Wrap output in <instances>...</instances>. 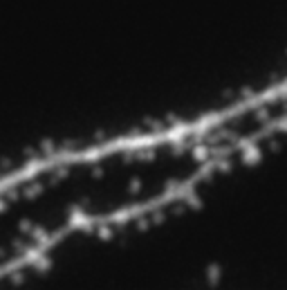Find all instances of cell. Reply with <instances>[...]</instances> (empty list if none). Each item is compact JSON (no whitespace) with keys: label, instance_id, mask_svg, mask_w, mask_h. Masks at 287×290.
I'll use <instances>...</instances> for the list:
<instances>
[{"label":"cell","instance_id":"6da1fadb","mask_svg":"<svg viewBox=\"0 0 287 290\" xmlns=\"http://www.w3.org/2000/svg\"><path fill=\"white\" fill-rule=\"evenodd\" d=\"M220 146L211 122L36 160L0 180V277L70 236L161 216Z\"/></svg>","mask_w":287,"mask_h":290}]
</instances>
